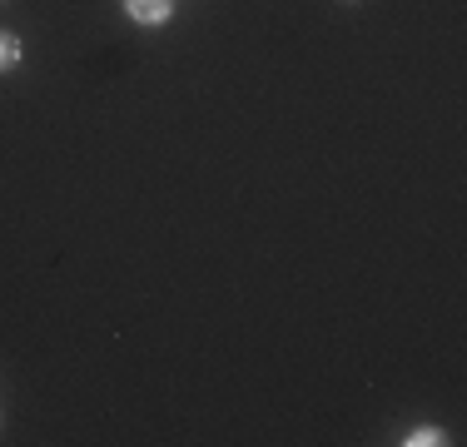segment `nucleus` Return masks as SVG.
<instances>
[{
	"instance_id": "1",
	"label": "nucleus",
	"mask_w": 467,
	"mask_h": 447,
	"mask_svg": "<svg viewBox=\"0 0 467 447\" xmlns=\"http://www.w3.org/2000/svg\"><path fill=\"white\" fill-rule=\"evenodd\" d=\"M125 5L135 20H144V26H160V20H170L174 0H125Z\"/></svg>"
},
{
	"instance_id": "3",
	"label": "nucleus",
	"mask_w": 467,
	"mask_h": 447,
	"mask_svg": "<svg viewBox=\"0 0 467 447\" xmlns=\"http://www.w3.org/2000/svg\"><path fill=\"white\" fill-rule=\"evenodd\" d=\"M408 442H418V447H432V442H442V432H432V428H418Z\"/></svg>"
},
{
	"instance_id": "2",
	"label": "nucleus",
	"mask_w": 467,
	"mask_h": 447,
	"mask_svg": "<svg viewBox=\"0 0 467 447\" xmlns=\"http://www.w3.org/2000/svg\"><path fill=\"white\" fill-rule=\"evenodd\" d=\"M16 60H20V40L16 36H0V70H10Z\"/></svg>"
}]
</instances>
